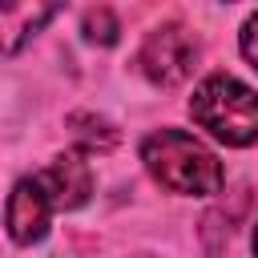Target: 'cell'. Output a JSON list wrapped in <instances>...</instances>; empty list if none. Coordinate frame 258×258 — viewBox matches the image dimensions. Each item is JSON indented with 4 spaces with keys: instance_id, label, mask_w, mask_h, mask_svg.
I'll use <instances>...</instances> for the list:
<instances>
[{
    "instance_id": "1",
    "label": "cell",
    "mask_w": 258,
    "mask_h": 258,
    "mask_svg": "<svg viewBox=\"0 0 258 258\" xmlns=\"http://www.w3.org/2000/svg\"><path fill=\"white\" fill-rule=\"evenodd\" d=\"M141 161H145V169L153 173L157 185H165L169 194H185V198H210L226 181L222 161L214 157V149H206L185 129L149 133L141 141Z\"/></svg>"
},
{
    "instance_id": "2",
    "label": "cell",
    "mask_w": 258,
    "mask_h": 258,
    "mask_svg": "<svg viewBox=\"0 0 258 258\" xmlns=\"http://www.w3.org/2000/svg\"><path fill=\"white\" fill-rule=\"evenodd\" d=\"M189 117L222 145H254L258 141V93L238 77L214 73L189 97Z\"/></svg>"
},
{
    "instance_id": "3",
    "label": "cell",
    "mask_w": 258,
    "mask_h": 258,
    "mask_svg": "<svg viewBox=\"0 0 258 258\" xmlns=\"http://www.w3.org/2000/svg\"><path fill=\"white\" fill-rule=\"evenodd\" d=\"M194 64H198V40L189 36V28H181V24H157L149 36H145V44H141V52H137V69L145 73V81L149 85H157V89H173V85H181L189 73H194Z\"/></svg>"
},
{
    "instance_id": "4",
    "label": "cell",
    "mask_w": 258,
    "mask_h": 258,
    "mask_svg": "<svg viewBox=\"0 0 258 258\" xmlns=\"http://www.w3.org/2000/svg\"><path fill=\"white\" fill-rule=\"evenodd\" d=\"M48 218H52V202L40 185V177H20L8 194V210H4V222H8V234L12 242L20 246H32L48 234Z\"/></svg>"
},
{
    "instance_id": "5",
    "label": "cell",
    "mask_w": 258,
    "mask_h": 258,
    "mask_svg": "<svg viewBox=\"0 0 258 258\" xmlns=\"http://www.w3.org/2000/svg\"><path fill=\"white\" fill-rule=\"evenodd\" d=\"M40 185H44L52 210H77L93 194V165L85 161L81 149H69L60 157H52V165L40 173Z\"/></svg>"
},
{
    "instance_id": "6",
    "label": "cell",
    "mask_w": 258,
    "mask_h": 258,
    "mask_svg": "<svg viewBox=\"0 0 258 258\" xmlns=\"http://www.w3.org/2000/svg\"><path fill=\"white\" fill-rule=\"evenodd\" d=\"M52 16V4H0V52H20Z\"/></svg>"
},
{
    "instance_id": "7",
    "label": "cell",
    "mask_w": 258,
    "mask_h": 258,
    "mask_svg": "<svg viewBox=\"0 0 258 258\" xmlns=\"http://www.w3.org/2000/svg\"><path fill=\"white\" fill-rule=\"evenodd\" d=\"M85 28H89V40H101V44H113L117 40V20L101 8V12H89L85 16Z\"/></svg>"
},
{
    "instance_id": "8",
    "label": "cell",
    "mask_w": 258,
    "mask_h": 258,
    "mask_svg": "<svg viewBox=\"0 0 258 258\" xmlns=\"http://www.w3.org/2000/svg\"><path fill=\"white\" fill-rule=\"evenodd\" d=\"M242 56H246V60L258 69V12H254L246 24H242Z\"/></svg>"
},
{
    "instance_id": "9",
    "label": "cell",
    "mask_w": 258,
    "mask_h": 258,
    "mask_svg": "<svg viewBox=\"0 0 258 258\" xmlns=\"http://www.w3.org/2000/svg\"><path fill=\"white\" fill-rule=\"evenodd\" d=\"M254 254H258V226H254Z\"/></svg>"
},
{
    "instance_id": "10",
    "label": "cell",
    "mask_w": 258,
    "mask_h": 258,
    "mask_svg": "<svg viewBox=\"0 0 258 258\" xmlns=\"http://www.w3.org/2000/svg\"><path fill=\"white\" fill-rule=\"evenodd\" d=\"M137 258H153V254H137Z\"/></svg>"
}]
</instances>
